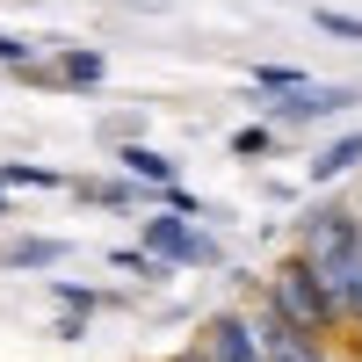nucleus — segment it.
Masks as SVG:
<instances>
[{
  "label": "nucleus",
  "mask_w": 362,
  "mask_h": 362,
  "mask_svg": "<svg viewBox=\"0 0 362 362\" xmlns=\"http://www.w3.org/2000/svg\"><path fill=\"white\" fill-rule=\"evenodd\" d=\"M297 261L326 283V297H334L341 319H362V218L355 210H312Z\"/></svg>",
  "instance_id": "f257e3e1"
},
{
  "label": "nucleus",
  "mask_w": 362,
  "mask_h": 362,
  "mask_svg": "<svg viewBox=\"0 0 362 362\" xmlns=\"http://www.w3.org/2000/svg\"><path fill=\"white\" fill-rule=\"evenodd\" d=\"M268 305H276L283 319H297L312 341H326L334 326H348V319L334 312V297H326V283L312 276L305 261H283V268H276V283H268Z\"/></svg>",
  "instance_id": "f03ea898"
},
{
  "label": "nucleus",
  "mask_w": 362,
  "mask_h": 362,
  "mask_svg": "<svg viewBox=\"0 0 362 362\" xmlns=\"http://www.w3.org/2000/svg\"><path fill=\"white\" fill-rule=\"evenodd\" d=\"M247 326H254V348H261L268 362H326V341H312L305 326H297V319H283L276 305H268V297H261V312H254Z\"/></svg>",
  "instance_id": "7ed1b4c3"
},
{
  "label": "nucleus",
  "mask_w": 362,
  "mask_h": 362,
  "mask_svg": "<svg viewBox=\"0 0 362 362\" xmlns=\"http://www.w3.org/2000/svg\"><path fill=\"white\" fill-rule=\"evenodd\" d=\"M210 362H268L261 348H254V326H247V312H218L203 326V341H196Z\"/></svg>",
  "instance_id": "20e7f679"
},
{
  "label": "nucleus",
  "mask_w": 362,
  "mask_h": 362,
  "mask_svg": "<svg viewBox=\"0 0 362 362\" xmlns=\"http://www.w3.org/2000/svg\"><path fill=\"white\" fill-rule=\"evenodd\" d=\"M145 247H153V261H218V247L181 218H153L145 225Z\"/></svg>",
  "instance_id": "39448f33"
},
{
  "label": "nucleus",
  "mask_w": 362,
  "mask_h": 362,
  "mask_svg": "<svg viewBox=\"0 0 362 362\" xmlns=\"http://www.w3.org/2000/svg\"><path fill=\"white\" fill-rule=\"evenodd\" d=\"M355 95H348V87H297V95H283V102H261L268 116H276V124H312V116H334V109H348Z\"/></svg>",
  "instance_id": "423d86ee"
},
{
  "label": "nucleus",
  "mask_w": 362,
  "mask_h": 362,
  "mask_svg": "<svg viewBox=\"0 0 362 362\" xmlns=\"http://www.w3.org/2000/svg\"><path fill=\"white\" fill-rule=\"evenodd\" d=\"M116 167L138 174V181H153V189H174V160L153 153V145H116Z\"/></svg>",
  "instance_id": "0eeeda50"
},
{
  "label": "nucleus",
  "mask_w": 362,
  "mask_h": 362,
  "mask_svg": "<svg viewBox=\"0 0 362 362\" xmlns=\"http://www.w3.org/2000/svg\"><path fill=\"white\" fill-rule=\"evenodd\" d=\"M66 261V239H15L0 247V268H58Z\"/></svg>",
  "instance_id": "6e6552de"
},
{
  "label": "nucleus",
  "mask_w": 362,
  "mask_h": 362,
  "mask_svg": "<svg viewBox=\"0 0 362 362\" xmlns=\"http://www.w3.org/2000/svg\"><path fill=\"white\" fill-rule=\"evenodd\" d=\"M355 160H362V131H355V138H341V145H326V153L312 160V181H334V174H348Z\"/></svg>",
  "instance_id": "1a4fd4ad"
},
{
  "label": "nucleus",
  "mask_w": 362,
  "mask_h": 362,
  "mask_svg": "<svg viewBox=\"0 0 362 362\" xmlns=\"http://www.w3.org/2000/svg\"><path fill=\"white\" fill-rule=\"evenodd\" d=\"M0 181H22V189H66V174H58V167H22V160L0 167Z\"/></svg>",
  "instance_id": "9d476101"
},
{
  "label": "nucleus",
  "mask_w": 362,
  "mask_h": 362,
  "mask_svg": "<svg viewBox=\"0 0 362 362\" xmlns=\"http://www.w3.org/2000/svg\"><path fill=\"white\" fill-rule=\"evenodd\" d=\"M109 268H124V276H145V283H160V276H167V261H153V254H131V247H124V254H109Z\"/></svg>",
  "instance_id": "9b49d317"
},
{
  "label": "nucleus",
  "mask_w": 362,
  "mask_h": 362,
  "mask_svg": "<svg viewBox=\"0 0 362 362\" xmlns=\"http://www.w3.org/2000/svg\"><path fill=\"white\" fill-rule=\"evenodd\" d=\"M58 73H66L73 87H95V80H102V58H95V51H66V66H58Z\"/></svg>",
  "instance_id": "f8f14e48"
},
{
  "label": "nucleus",
  "mask_w": 362,
  "mask_h": 362,
  "mask_svg": "<svg viewBox=\"0 0 362 362\" xmlns=\"http://www.w3.org/2000/svg\"><path fill=\"white\" fill-rule=\"evenodd\" d=\"M319 29H326V37H348V44H362V15H341V8H319Z\"/></svg>",
  "instance_id": "ddd939ff"
},
{
  "label": "nucleus",
  "mask_w": 362,
  "mask_h": 362,
  "mask_svg": "<svg viewBox=\"0 0 362 362\" xmlns=\"http://www.w3.org/2000/svg\"><path fill=\"white\" fill-rule=\"evenodd\" d=\"M51 290H58V305H73L80 319H87V312H95V305H102V297H95V290H80V283H51Z\"/></svg>",
  "instance_id": "4468645a"
},
{
  "label": "nucleus",
  "mask_w": 362,
  "mask_h": 362,
  "mask_svg": "<svg viewBox=\"0 0 362 362\" xmlns=\"http://www.w3.org/2000/svg\"><path fill=\"white\" fill-rule=\"evenodd\" d=\"M232 153H239V160H261V153H268V131H261V124H247V131L232 138Z\"/></svg>",
  "instance_id": "2eb2a0df"
},
{
  "label": "nucleus",
  "mask_w": 362,
  "mask_h": 362,
  "mask_svg": "<svg viewBox=\"0 0 362 362\" xmlns=\"http://www.w3.org/2000/svg\"><path fill=\"white\" fill-rule=\"evenodd\" d=\"M0 66H29V37H8V29H0Z\"/></svg>",
  "instance_id": "dca6fc26"
},
{
  "label": "nucleus",
  "mask_w": 362,
  "mask_h": 362,
  "mask_svg": "<svg viewBox=\"0 0 362 362\" xmlns=\"http://www.w3.org/2000/svg\"><path fill=\"white\" fill-rule=\"evenodd\" d=\"M174 362H210V355H203V348H181V355H174Z\"/></svg>",
  "instance_id": "f3484780"
},
{
  "label": "nucleus",
  "mask_w": 362,
  "mask_h": 362,
  "mask_svg": "<svg viewBox=\"0 0 362 362\" xmlns=\"http://www.w3.org/2000/svg\"><path fill=\"white\" fill-rule=\"evenodd\" d=\"M0 218H8V196H0Z\"/></svg>",
  "instance_id": "a211bd4d"
}]
</instances>
